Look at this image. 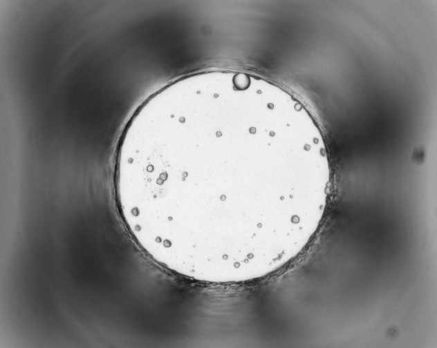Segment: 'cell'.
<instances>
[{
    "instance_id": "1",
    "label": "cell",
    "mask_w": 437,
    "mask_h": 348,
    "mask_svg": "<svg viewBox=\"0 0 437 348\" xmlns=\"http://www.w3.org/2000/svg\"><path fill=\"white\" fill-rule=\"evenodd\" d=\"M276 144L262 124L227 110L133 127L122 136L115 171L125 225L170 247L215 251L248 244L267 224L263 186L284 193L288 186L261 173L288 164L264 168L285 158L262 160L261 152Z\"/></svg>"
}]
</instances>
